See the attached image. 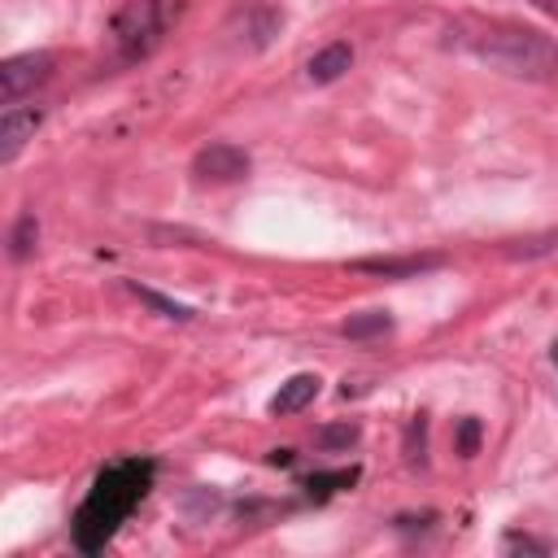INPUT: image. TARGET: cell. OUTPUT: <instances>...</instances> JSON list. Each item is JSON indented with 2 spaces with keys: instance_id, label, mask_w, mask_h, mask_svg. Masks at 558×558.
<instances>
[{
  "instance_id": "cell-1",
  "label": "cell",
  "mask_w": 558,
  "mask_h": 558,
  "mask_svg": "<svg viewBox=\"0 0 558 558\" xmlns=\"http://www.w3.org/2000/svg\"><path fill=\"white\" fill-rule=\"evenodd\" d=\"M449 44L471 52L497 74L510 78H554L558 74V44L532 26H506V22H458L449 26Z\"/></svg>"
},
{
  "instance_id": "cell-2",
  "label": "cell",
  "mask_w": 558,
  "mask_h": 558,
  "mask_svg": "<svg viewBox=\"0 0 558 558\" xmlns=\"http://www.w3.org/2000/svg\"><path fill=\"white\" fill-rule=\"evenodd\" d=\"M148 484H153V462H140V458H126V462H113L109 471H100L87 501L74 514V545L83 554L105 549V541L135 510V501L148 493Z\"/></svg>"
},
{
  "instance_id": "cell-3",
  "label": "cell",
  "mask_w": 558,
  "mask_h": 558,
  "mask_svg": "<svg viewBox=\"0 0 558 558\" xmlns=\"http://www.w3.org/2000/svg\"><path fill=\"white\" fill-rule=\"evenodd\" d=\"M161 31H166V4L161 0H122L113 22H109V35H113L122 61L148 57L161 44Z\"/></svg>"
},
{
  "instance_id": "cell-4",
  "label": "cell",
  "mask_w": 558,
  "mask_h": 558,
  "mask_svg": "<svg viewBox=\"0 0 558 558\" xmlns=\"http://www.w3.org/2000/svg\"><path fill=\"white\" fill-rule=\"evenodd\" d=\"M52 52H17L0 61V100L17 105L22 96H31L35 87H44L52 78Z\"/></svg>"
},
{
  "instance_id": "cell-5",
  "label": "cell",
  "mask_w": 558,
  "mask_h": 558,
  "mask_svg": "<svg viewBox=\"0 0 558 558\" xmlns=\"http://www.w3.org/2000/svg\"><path fill=\"white\" fill-rule=\"evenodd\" d=\"M248 153L240 148V144H227V140H218V144H205L196 157H192V174L201 179V183H240L244 174H248Z\"/></svg>"
},
{
  "instance_id": "cell-6",
  "label": "cell",
  "mask_w": 558,
  "mask_h": 558,
  "mask_svg": "<svg viewBox=\"0 0 558 558\" xmlns=\"http://www.w3.org/2000/svg\"><path fill=\"white\" fill-rule=\"evenodd\" d=\"M44 109H26V105H9L0 113V161H13L39 131Z\"/></svg>"
},
{
  "instance_id": "cell-7",
  "label": "cell",
  "mask_w": 558,
  "mask_h": 558,
  "mask_svg": "<svg viewBox=\"0 0 558 558\" xmlns=\"http://www.w3.org/2000/svg\"><path fill=\"white\" fill-rule=\"evenodd\" d=\"M279 31H283V13L270 9V4H248V9L235 17V35H240V44L253 48V52H262Z\"/></svg>"
},
{
  "instance_id": "cell-8",
  "label": "cell",
  "mask_w": 558,
  "mask_h": 558,
  "mask_svg": "<svg viewBox=\"0 0 558 558\" xmlns=\"http://www.w3.org/2000/svg\"><path fill=\"white\" fill-rule=\"evenodd\" d=\"M445 257L440 253H414V257H362V262H353L357 270H366V275H384V279H414V275H423V270H436Z\"/></svg>"
},
{
  "instance_id": "cell-9",
  "label": "cell",
  "mask_w": 558,
  "mask_h": 558,
  "mask_svg": "<svg viewBox=\"0 0 558 558\" xmlns=\"http://www.w3.org/2000/svg\"><path fill=\"white\" fill-rule=\"evenodd\" d=\"M318 388H323V379L314 375V371H296L292 379H283L279 384V392L270 397V414H296V410H305L314 397H318Z\"/></svg>"
},
{
  "instance_id": "cell-10",
  "label": "cell",
  "mask_w": 558,
  "mask_h": 558,
  "mask_svg": "<svg viewBox=\"0 0 558 558\" xmlns=\"http://www.w3.org/2000/svg\"><path fill=\"white\" fill-rule=\"evenodd\" d=\"M349 65H353V48H349L344 39H336V44H327V48H318V52L310 57V78H314V83H336Z\"/></svg>"
},
{
  "instance_id": "cell-11",
  "label": "cell",
  "mask_w": 558,
  "mask_h": 558,
  "mask_svg": "<svg viewBox=\"0 0 558 558\" xmlns=\"http://www.w3.org/2000/svg\"><path fill=\"white\" fill-rule=\"evenodd\" d=\"M384 331H392V314L388 310H362V314H349L340 323L344 340H371V336H384Z\"/></svg>"
},
{
  "instance_id": "cell-12",
  "label": "cell",
  "mask_w": 558,
  "mask_h": 558,
  "mask_svg": "<svg viewBox=\"0 0 558 558\" xmlns=\"http://www.w3.org/2000/svg\"><path fill=\"white\" fill-rule=\"evenodd\" d=\"M35 240H39V222H35V214H22L17 222H13V231H9V253L22 262V257H31L35 253Z\"/></svg>"
},
{
  "instance_id": "cell-13",
  "label": "cell",
  "mask_w": 558,
  "mask_h": 558,
  "mask_svg": "<svg viewBox=\"0 0 558 558\" xmlns=\"http://www.w3.org/2000/svg\"><path fill=\"white\" fill-rule=\"evenodd\" d=\"M144 305H153L161 318H174V323H187L192 318V310L187 305H179V301H170V296H161V292H153V288H144V283H126Z\"/></svg>"
},
{
  "instance_id": "cell-14",
  "label": "cell",
  "mask_w": 558,
  "mask_h": 558,
  "mask_svg": "<svg viewBox=\"0 0 558 558\" xmlns=\"http://www.w3.org/2000/svg\"><path fill=\"white\" fill-rule=\"evenodd\" d=\"M480 436H484V423H480L475 414H466V418H458V427H453V449H458L462 458H475V453H480Z\"/></svg>"
},
{
  "instance_id": "cell-15",
  "label": "cell",
  "mask_w": 558,
  "mask_h": 558,
  "mask_svg": "<svg viewBox=\"0 0 558 558\" xmlns=\"http://www.w3.org/2000/svg\"><path fill=\"white\" fill-rule=\"evenodd\" d=\"M318 449H349L353 440H357V423H327V427H318Z\"/></svg>"
},
{
  "instance_id": "cell-16",
  "label": "cell",
  "mask_w": 558,
  "mask_h": 558,
  "mask_svg": "<svg viewBox=\"0 0 558 558\" xmlns=\"http://www.w3.org/2000/svg\"><path fill=\"white\" fill-rule=\"evenodd\" d=\"M353 480H357V466H349V471H331V475H310L305 488H310V497H327V493H336V488H349Z\"/></svg>"
},
{
  "instance_id": "cell-17",
  "label": "cell",
  "mask_w": 558,
  "mask_h": 558,
  "mask_svg": "<svg viewBox=\"0 0 558 558\" xmlns=\"http://www.w3.org/2000/svg\"><path fill=\"white\" fill-rule=\"evenodd\" d=\"M501 549H506V554H549L545 541L523 536V532H506V536H501Z\"/></svg>"
},
{
  "instance_id": "cell-18",
  "label": "cell",
  "mask_w": 558,
  "mask_h": 558,
  "mask_svg": "<svg viewBox=\"0 0 558 558\" xmlns=\"http://www.w3.org/2000/svg\"><path fill=\"white\" fill-rule=\"evenodd\" d=\"M405 453H410V462H418V458H423V414H418V418H410V432H405Z\"/></svg>"
},
{
  "instance_id": "cell-19",
  "label": "cell",
  "mask_w": 558,
  "mask_h": 558,
  "mask_svg": "<svg viewBox=\"0 0 558 558\" xmlns=\"http://www.w3.org/2000/svg\"><path fill=\"white\" fill-rule=\"evenodd\" d=\"M292 458H296L292 449H270V453H266V462H270V466H292Z\"/></svg>"
},
{
  "instance_id": "cell-20",
  "label": "cell",
  "mask_w": 558,
  "mask_h": 558,
  "mask_svg": "<svg viewBox=\"0 0 558 558\" xmlns=\"http://www.w3.org/2000/svg\"><path fill=\"white\" fill-rule=\"evenodd\" d=\"M554 366H558V344H554Z\"/></svg>"
}]
</instances>
